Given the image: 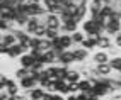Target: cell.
I'll return each instance as SVG.
<instances>
[{"label":"cell","instance_id":"obj_1","mask_svg":"<svg viewBox=\"0 0 121 100\" xmlns=\"http://www.w3.org/2000/svg\"><path fill=\"white\" fill-rule=\"evenodd\" d=\"M80 31L85 32V36H102L99 32V27H97V22H94L91 17L85 19L82 24H80Z\"/></svg>","mask_w":121,"mask_h":100},{"label":"cell","instance_id":"obj_2","mask_svg":"<svg viewBox=\"0 0 121 100\" xmlns=\"http://www.w3.org/2000/svg\"><path fill=\"white\" fill-rule=\"evenodd\" d=\"M41 60L46 63V64H58V61H60V53L56 51V49H48L46 53H43V56H41Z\"/></svg>","mask_w":121,"mask_h":100},{"label":"cell","instance_id":"obj_3","mask_svg":"<svg viewBox=\"0 0 121 100\" xmlns=\"http://www.w3.org/2000/svg\"><path fill=\"white\" fill-rule=\"evenodd\" d=\"M73 49V56H75V63H85L89 60V54H91V51L82 46H75V48H72Z\"/></svg>","mask_w":121,"mask_h":100},{"label":"cell","instance_id":"obj_4","mask_svg":"<svg viewBox=\"0 0 121 100\" xmlns=\"http://www.w3.org/2000/svg\"><path fill=\"white\" fill-rule=\"evenodd\" d=\"M112 46H114V41H112L111 36H108V34L99 36V39H97V49H102V51H109Z\"/></svg>","mask_w":121,"mask_h":100},{"label":"cell","instance_id":"obj_5","mask_svg":"<svg viewBox=\"0 0 121 100\" xmlns=\"http://www.w3.org/2000/svg\"><path fill=\"white\" fill-rule=\"evenodd\" d=\"M73 63H75L73 49H65V51L60 54V61H58V64H63V66H72Z\"/></svg>","mask_w":121,"mask_h":100},{"label":"cell","instance_id":"obj_6","mask_svg":"<svg viewBox=\"0 0 121 100\" xmlns=\"http://www.w3.org/2000/svg\"><path fill=\"white\" fill-rule=\"evenodd\" d=\"M92 93L95 95V97H99V98H104V97H108V95H111L112 92H111V88L109 87H106V85H102V83H95V85L92 87Z\"/></svg>","mask_w":121,"mask_h":100},{"label":"cell","instance_id":"obj_7","mask_svg":"<svg viewBox=\"0 0 121 100\" xmlns=\"http://www.w3.org/2000/svg\"><path fill=\"white\" fill-rule=\"evenodd\" d=\"M44 24H46V27L60 29V27H61L60 15H56V14H46V15H44Z\"/></svg>","mask_w":121,"mask_h":100},{"label":"cell","instance_id":"obj_8","mask_svg":"<svg viewBox=\"0 0 121 100\" xmlns=\"http://www.w3.org/2000/svg\"><path fill=\"white\" fill-rule=\"evenodd\" d=\"M92 63H95V64H101V63H109L111 61V58H109V53L108 51H102V49H97L92 56Z\"/></svg>","mask_w":121,"mask_h":100},{"label":"cell","instance_id":"obj_9","mask_svg":"<svg viewBox=\"0 0 121 100\" xmlns=\"http://www.w3.org/2000/svg\"><path fill=\"white\" fill-rule=\"evenodd\" d=\"M15 9H12V7L9 5H4L0 4V19H5V20H14L15 19Z\"/></svg>","mask_w":121,"mask_h":100},{"label":"cell","instance_id":"obj_10","mask_svg":"<svg viewBox=\"0 0 121 100\" xmlns=\"http://www.w3.org/2000/svg\"><path fill=\"white\" fill-rule=\"evenodd\" d=\"M38 85H39L38 80H36V78H33V76H26V78L19 80V87H21V90H24V92L33 90V88H34V87H38Z\"/></svg>","mask_w":121,"mask_h":100},{"label":"cell","instance_id":"obj_11","mask_svg":"<svg viewBox=\"0 0 121 100\" xmlns=\"http://www.w3.org/2000/svg\"><path fill=\"white\" fill-rule=\"evenodd\" d=\"M121 32V20H109L108 22V26H106V34L111 36V37H114L116 34H119Z\"/></svg>","mask_w":121,"mask_h":100},{"label":"cell","instance_id":"obj_12","mask_svg":"<svg viewBox=\"0 0 121 100\" xmlns=\"http://www.w3.org/2000/svg\"><path fill=\"white\" fill-rule=\"evenodd\" d=\"M87 12H89V5H78L77 7V10H75V14H73V20L77 22V24H82L87 17Z\"/></svg>","mask_w":121,"mask_h":100},{"label":"cell","instance_id":"obj_13","mask_svg":"<svg viewBox=\"0 0 121 100\" xmlns=\"http://www.w3.org/2000/svg\"><path fill=\"white\" fill-rule=\"evenodd\" d=\"M78 29H80V24H77L75 20H70V22L61 24L60 32H61V34H73V32L78 31Z\"/></svg>","mask_w":121,"mask_h":100},{"label":"cell","instance_id":"obj_14","mask_svg":"<svg viewBox=\"0 0 121 100\" xmlns=\"http://www.w3.org/2000/svg\"><path fill=\"white\" fill-rule=\"evenodd\" d=\"M95 70H97L99 76H111L114 70H112L111 63H101V64H95Z\"/></svg>","mask_w":121,"mask_h":100},{"label":"cell","instance_id":"obj_15","mask_svg":"<svg viewBox=\"0 0 121 100\" xmlns=\"http://www.w3.org/2000/svg\"><path fill=\"white\" fill-rule=\"evenodd\" d=\"M97 39H99V36H87L84 41H82V48H85V49H89V51H92V49H97Z\"/></svg>","mask_w":121,"mask_h":100},{"label":"cell","instance_id":"obj_16","mask_svg":"<svg viewBox=\"0 0 121 100\" xmlns=\"http://www.w3.org/2000/svg\"><path fill=\"white\" fill-rule=\"evenodd\" d=\"M26 93L29 95V98L31 100H43V97H44V93H46V90L43 88V87H34L33 90H29V92H26Z\"/></svg>","mask_w":121,"mask_h":100},{"label":"cell","instance_id":"obj_17","mask_svg":"<svg viewBox=\"0 0 121 100\" xmlns=\"http://www.w3.org/2000/svg\"><path fill=\"white\" fill-rule=\"evenodd\" d=\"M21 54H24V51H22V48H21L19 43L9 46V49H7V56H9V58H19Z\"/></svg>","mask_w":121,"mask_h":100},{"label":"cell","instance_id":"obj_18","mask_svg":"<svg viewBox=\"0 0 121 100\" xmlns=\"http://www.w3.org/2000/svg\"><path fill=\"white\" fill-rule=\"evenodd\" d=\"M68 81H78L80 78H82V73H80L78 68H72V66H68V71H67V76H65Z\"/></svg>","mask_w":121,"mask_h":100},{"label":"cell","instance_id":"obj_19","mask_svg":"<svg viewBox=\"0 0 121 100\" xmlns=\"http://www.w3.org/2000/svg\"><path fill=\"white\" fill-rule=\"evenodd\" d=\"M34 63V58L31 56L29 53H24L19 56V66H24V68H31Z\"/></svg>","mask_w":121,"mask_h":100},{"label":"cell","instance_id":"obj_20","mask_svg":"<svg viewBox=\"0 0 121 100\" xmlns=\"http://www.w3.org/2000/svg\"><path fill=\"white\" fill-rule=\"evenodd\" d=\"M104 7V0H89V14H97Z\"/></svg>","mask_w":121,"mask_h":100},{"label":"cell","instance_id":"obj_21","mask_svg":"<svg viewBox=\"0 0 121 100\" xmlns=\"http://www.w3.org/2000/svg\"><path fill=\"white\" fill-rule=\"evenodd\" d=\"M60 39H61V46H63V49H72V48L77 46V44L73 43V39H72V34H61Z\"/></svg>","mask_w":121,"mask_h":100},{"label":"cell","instance_id":"obj_22","mask_svg":"<svg viewBox=\"0 0 121 100\" xmlns=\"http://www.w3.org/2000/svg\"><path fill=\"white\" fill-rule=\"evenodd\" d=\"M2 43L7 46V48H9V46H12V44H15V43H17V37H15V34H14V32H4V37H2Z\"/></svg>","mask_w":121,"mask_h":100},{"label":"cell","instance_id":"obj_23","mask_svg":"<svg viewBox=\"0 0 121 100\" xmlns=\"http://www.w3.org/2000/svg\"><path fill=\"white\" fill-rule=\"evenodd\" d=\"M44 71H46V75H48L50 80H58L56 78V75H58V64H46Z\"/></svg>","mask_w":121,"mask_h":100},{"label":"cell","instance_id":"obj_24","mask_svg":"<svg viewBox=\"0 0 121 100\" xmlns=\"http://www.w3.org/2000/svg\"><path fill=\"white\" fill-rule=\"evenodd\" d=\"M51 48H53L51 39H48V37H41V39H39V44H38V49H39V51L46 53L48 49H51Z\"/></svg>","mask_w":121,"mask_h":100},{"label":"cell","instance_id":"obj_25","mask_svg":"<svg viewBox=\"0 0 121 100\" xmlns=\"http://www.w3.org/2000/svg\"><path fill=\"white\" fill-rule=\"evenodd\" d=\"M27 20H29V15L27 14H15V19H14V22L17 24L19 27H26V24H27Z\"/></svg>","mask_w":121,"mask_h":100},{"label":"cell","instance_id":"obj_26","mask_svg":"<svg viewBox=\"0 0 121 100\" xmlns=\"http://www.w3.org/2000/svg\"><path fill=\"white\" fill-rule=\"evenodd\" d=\"M85 37H87V36H85V32H84V31H80V29H78V31H75L73 34H72V39H73V43H75L77 46L82 44V41H84Z\"/></svg>","mask_w":121,"mask_h":100},{"label":"cell","instance_id":"obj_27","mask_svg":"<svg viewBox=\"0 0 121 100\" xmlns=\"http://www.w3.org/2000/svg\"><path fill=\"white\" fill-rule=\"evenodd\" d=\"M78 87H80V92H91L92 90V83L89 78H80L78 80Z\"/></svg>","mask_w":121,"mask_h":100},{"label":"cell","instance_id":"obj_28","mask_svg":"<svg viewBox=\"0 0 121 100\" xmlns=\"http://www.w3.org/2000/svg\"><path fill=\"white\" fill-rule=\"evenodd\" d=\"M14 75H15V78H17V80H22V78L29 76V68H24V66H19V68L14 71Z\"/></svg>","mask_w":121,"mask_h":100},{"label":"cell","instance_id":"obj_29","mask_svg":"<svg viewBox=\"0 0 121 100\" xmlns=\"http://www.w3.org/2000/svg\"><path fill=\"white\" fill-rule=\"evenodd\" d=\"M46 31H48L46 24H39V26H38V27L34 29L33 36H36V37H46Z\"/></svg>","mask_w":121,"mask_h":100},{"label":"cell","instance_id":"obj_30","mask_svg":"<svg viewBox=\"0 0 121 100\" xmlns=\"http://www.w3.org/2000/svg\"><path fill=\"white\" fill-rule=\"evenodd\" d=\"M109 63H111L112 70H114L116 73H121V56H112Z\"/></svg>","mask_w":121,"mask_h":100},{"label":"cell","instance_id":"obj_31","mask_svg":"<svg viewBox=\"0 0 121 100\" xmlns=\"http://www.w3.org/2000/svg\"><path fill=\"white\" fill-rule=\"evenodd\" d=\"M19 81H15V83H12V85H9V87H5V92L9 95H19Z\"/></svg>","mask_w":121,"mask_h":100},{"label":"cell","instance_id":"obj_32","mask_svg":"<svg viewBox=\"0 0 121 100\" xmlns=\"http://www.w3.org/2000/svg\"><path fill=\"white\" fill-rule=\"evenodd\" d=\"M61 34L60 32V29H53V27H48V31H46V37L48 39H56Z\"/></svg>","mask_w":121,"mask_h":100},{"label":"cell","instance_id":"obj_33","mask_svg":"<svg viewBox=\"0 0 121 100\" xmlns=\"http://www.w3.org/2000/svg\"><path fill=\"white\" fill-rule=\"evenodd\" d=\"M112 12H114V7L112 5H104L101 9V15H104V17H111Z\"/></svg>","mask_w":121,"mask_h":100},{"label":"cell","instance_id":"obj_34","mask_svg":"<svg viewBox=\"0 0 121 100\" xmlns=\"http://www.w3.org/2000/svg\"><path fill=\"white\" fill-rule=\"evenodd\" d=\"M80 87H78V81H72L70 83V93H78Z\"/></svg>","mask_w":121,"mask_h":100},{"label":"cell","instance_id":"obj_35","mask_svg":"<svg viewBox=\"0 0 121 100\" xmlns=\"http://www.w3.org/2000/svg\"><path fill=\"white\" fill-rule=\"evenodd\" d=\"M112 39H114V46H116L118 49H121V32H119V34H116Z\"/></svg>","mask_w":121,"mask_h":100},{"label":"cell","instance_id":"obj_36","mask_svg":"<svg viewBox=\"0 0 121 100\" xmlns=\"http://www.w3.org/2000/svg\"><path fill=\"white\" fill-rule=\"evenodd\" d=\"M7 49L9 48H7L4 43H0V54H7Z\"/></svg>","mask_w":121,"mask_h":100},{"label":"cell","instance_id":"obj_37","mask_svg":"<svg viewBox=\"0 0 121 100\" xmlns=\"http://www.w3.org/2000/svg\"><path fill=\"white\" fill-rule=\"evenodd\" d=\"M53 97H55V93H50V92H46L44 97H43V100H53Z\"/></svg>","mask_w":121,"mask_h":100},{"label":"cell","instance_id":"obj_38","mask_svg":"<svg viewBox=\"0 0 121 100\" xmlns=\"http://www.w3.org/2000/svg\"><path fill=\"white\" fill-rule=\"evenodd\" d=\"M65 100H78V95L77 93H70V95H67Z\"/></svg>","mask_w":121,"mask_h":100},{"label":"cell","instance_id":"obj_39","mask_svg":"<svg viewBox=\"0 0 121 100\" xmlns=\"http://www.w3.org/2000/svg\"><path fill=\"white\" fill-rule=\"evenodd\" d=\"M7 78H9V76H5L4 73H0V83H2V85H5V81H7Z\"/></svg>","mask_w":121,"mask_h":100},{"label":"cell","instance_id":"obj_40","mask_svg":"<svg viewBox=\"0 0 121 100\" xmlns=\"http://www.w3.org/2000/svg\"><path fill=\"white\" fill-rule=\"evenodd\" d=\"M43 0H27V4H41Z\"/></svg>","mask_w":121,"mask_h":100},{"label":"cell","instance_id":"obj_41","mask_svg":"<svg viewBox=\"0 0 121 100\" xmlns=\"http://www.w3.org/2000/svg\"><path fill=\"white\" fill-rule=\"evenodd\" d=\"M2 90H5V85H2V83H0V92Z\"/></svg>","mask_w":121,"mask_h":100},{"label":"cell","instance_id":"obj_42","mask_svg":"<svg viewBox=\"0 0 121 100\" xmlns=\"http://www.w3.org/2000/svg\"><path fill=\"white\" fill-rule=\"evenodd\" d=\"M114 2H121V0H114Z\"/></svg>","mask_w":121,"mask_h":100},{"label":"cell","instance_id":"obj_43","mask_svg":"<svg viewBox=\"0 0 121 100\" xmlns=\"http://www.w3.org/2000/svg\"><path fill=\"white\" fill-rule=\"evenodd\" d=\"M119 76H121V73H119Z\"/></svg>","mask_w":121,"mask_h":100},{"label":"cell","instance_id":"obj_44","mask_svg":"<svg viewBox=\"0 0 121 100\" xmlns=\"http://www.w3.org/2000/svg\"><path fill=\"white\" fill-rule=\"evenodd\" d=\"M0 34H2V32H0Z\"/></svg>","mask_w":121,"mask_h":100},{"label":"cell","instance_id":"obj_45","mask_svg":"<svg viewBox=\"0 0 121 100\" xmlns=\"http://www.w3.org/2000/svg\"><path fill=\"white\" fill-rule=\"evenodd\" d=\"M0 4H2V2H0Z\"/></svg>","mask_w":121,"mask_h":100}]
</instances>
